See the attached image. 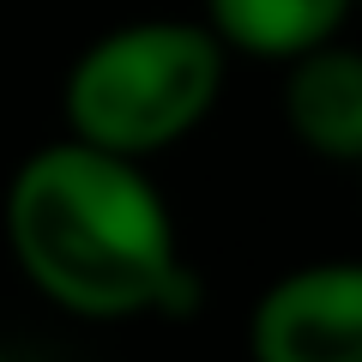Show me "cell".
Listing matches in <instances>:
<instances>
[{"mask_svg": "<svg viewBox=\"0 0 362 362\" xmlns=\"http://www.w3.org/2000/svg\"><path fill=\"white\" fill-rule=\"evenodd\" d=\"M278 109H284V127L302 151H314L320 163L362 169V49L326 37L314 49L290 54Z\"/></svg>", "mask_w": 362, "mask_h": 362, "instance_id": "277c9868", "label": "cell"}, {"mask_svg": "<svg viewBox=\"0 0 362 362\" xmlns=\"http://www.w3.org/2000/svg\"><path fill=\"white\" fill-rule=\"evenodd\" d=\"M0 362H13V356H0Z\"/></svg>", "mask_w": 362, "mask_h": 362, "instance_id": "8992f818", "label": "cell"}, {"mask_svg": "<svg viewBox=\"0 0 362 362\" xmlns=\"http://www.w3.org/2000/svg\"><path fill=\"white\" fill-rule=\"evenodd\" d=\"M356 0H206V25L230 54L290 61L314 42L338 37Z\"/></svg>", "mask_w": 362, "mask_h": 362, "instance_id": "5b68a950", "label": "cell"}, {"mask_svg": "<svg viewBox=\"0 0 362 362\" xmlns=\"http://www.w3.org/2000/svg\"><path fill=\"white\" fill-rule=\"evenodd\" d=\"M356 13H362V0H356Z\"/></svg>", "mask_w": 362, "mask_h": 362, "instance_id": "52a82bcc", "label": "cell"}, {"mask_svg": "<svg viewBox=\"0 0 362 362\" xmlns=\"http://www.w3.org/2000/svg\"><path fill=\"white\" fill-rule=\"evenodd\" d=\"M230 49L206 18H127L78 49L61 85L66 133L115 157H157L218 109Z\"/></svg>", "mask_w": 362, "mask_h": 362, "instance_id": "7a4b0ae2", "label": "cell"}, {"mask_svg": "<svg viewBox=\"0 0 362 362\" xmlns=\"http://www.w3.org/2000/svg\"><path fill=\"white\" fill-rule=\"evenodd\" d=\"M6 247L37 296L78 320H139L199 308V278L139 157L85 139L37 145L6 181Z\"/></svg>", "mask_w": 362, "mask_h": 362, "instance_id": "6da1fadb", "label": "cell"}, {"mask_svg": "<svg viewBox=\"0 0 362 362\" xmlns=\"http://www.w3.org/2000/svg\"><path fill=\"white\" fill-rule=\"evenodd\" d=\"M254 362H362V259H314L259 290Z\"/></svg>", "mask_w": 362, "mask_h": 362, "instance_id": "3957f363", "label": "cell"}]
</instances>
